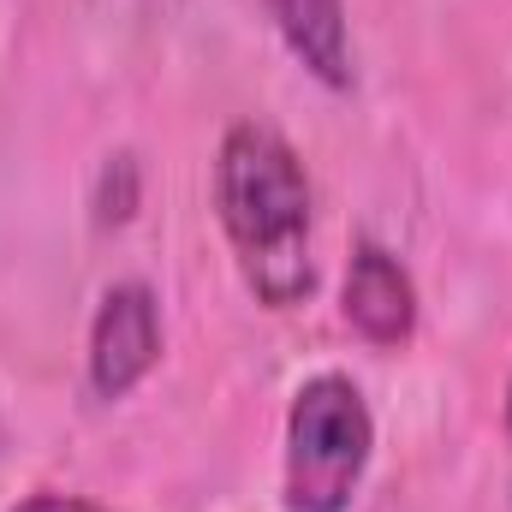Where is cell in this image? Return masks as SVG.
I'll return each instance as SVG.
<instances>
[{
  "instance_id": "1",
  "label": "cell",
  "mask_w": 512,
  "mask_h": 512,
  "mask_svg": "<svg viewBox=\"0 0 512 512\" xmlns=\"http://www.w3.org/2000/svg\"><path fill=\"white\" fill-rule=\"evenodd\" d=\"M221 227L239 251V274L268 310H292L316 286L310 262V179L292 143L268 126H233L215 161Z\"/></svg>"
},
{
  "instance_id": "2",
  "label": "cell",
  "mask_w": 512,
  "mask_h": 512,
  "mask_svg": "<svg viewBox=\"0 0 512 512\" xmlns=\"http://www.w3.org/2000/svg\"><path fill=\"white\" fill-rule=\"evenodd\" d=\"M376 447L364 393L346 376H310L286 417V512H346Z\"/></svg>"
},
{
  "instance_id": "3",
  "label": "cell",
  "mask_w": 512,
  "mask_h": 512,
  "mask_svg": "<svg viewBox=\"0 0 512 512\" xmlns=\"http://www.w3.org/2000/svg\"><path fill=\"white\" fill-rule=\"evenodd\" d=\"M161 358V316H155V292L143 280L108 286L96 328H90V382L102 399H126Z\"/></svg>"
},
{
  "instance_id": "4",
  "label": "cell",
  "mask_w": 512,
  "mask_h": 512,
  "mask_svg": "<svg viewBox=\"0 0 512 512\" xmlns=\"http://www.w3.org/2000/svg\"><path fill=\"white\" fill-rule=\"evenodd\" d=\"M346 322L370 346H405L417 328V286L399 268V256L382 245H358L346 274Z\"/></svg>"
},
{
  "instance_id": "5",
  "label": "cell",
  "mask_w": 512,
  "mask_h": 512,
  "mask_svg": "<svg viewBox=\"0 0 512 512\" xmlns=\"http://www.w3.org/2000/svg\"><path fill=\"white\" fill-rule=\"evenodd\" d=\"M274 30L286 36V48L304 60L310 78H322L328 90L352 84V36H346V0H268Z\"/></svg>"
},
{
  "instance_id": "6",
  "label": "cell",
  "mask_w": 512,
  "mask_h": 512,
  "mask_svg": "<svg viewBox=\"0 0 512 512\" xmlns=\"http://www.w3.org/2000/svg\"><path fill=\"white\" fill-rule=\"evenodd\" d=\"M18 512H108V507H96V501H84V495H30Z\"/></svg>"
},
{
  "instance_id": "7",
  "label": "cell",
  "mask_w": 512,
  "mask_h": 512,
  "mask_svg": "<svg viewBox=\"0 0 512 512\" xmlns=\"http://www.w3.org/2000/svg\"><path fill=\"white\" fill-rule=\"evenodd\" d=\"M507 429H512V393H507Z\"/></svg>"
}]
</instances>
